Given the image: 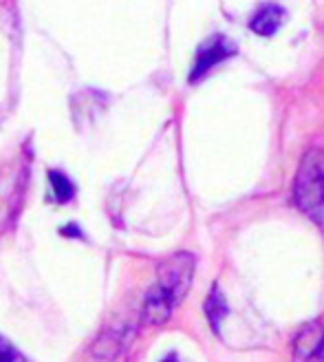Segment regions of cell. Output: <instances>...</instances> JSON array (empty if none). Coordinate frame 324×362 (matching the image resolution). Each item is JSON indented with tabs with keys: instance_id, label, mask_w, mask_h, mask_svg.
<instances>
[{
	"instance_id": "6da1fadb",
	"label": "cell",
	"mask_w": 324,
	"mask_h": 362,
	"mask_svg": "<svg viewBox=\"0 0 324 362\" xmlns=\"http://www.w3.org/2000/svg\"><path fill=\"white\" fill-rule=\"evenodd\" d=\"M294 202L311 221L324 226V151L311 148L302 157L294 181Z\"/></svg>"
},
{
	"instance_id": "7a4b0ae2",
	"label": "cell",
	"mask_w": 324,
	"mask_h": 362,
	"mask_svg": "<svg viewBox=\"0 0 324 362\" xmlns=\"http://www.w3.org/2000/svg\"><path fill=\"white\" fill-rule=\"evenodd\" d=\"M192 276H194V259L188 252H179V255H172L170 259H166L157 269V287L164 292L174 305H179L184 300V296L188 294V289L192 285Z\"/></svg>"
},
{
	"instance_id": "3957f363",
	"label": "cell",
	"mask_w": 324,
	"mask_h": 362,
	"mask_svg": "<svg viewBox=\"0 0 324 362\" xmlns=\"http://www.w3.org/2000/svg\"><path fill=\"white\" fill-rule=\"evenodd\" d=\"M234 53H236V47H234L225 35H212V38L208 42H203L201 49L196 51V60H194L192 74H190V82L205 78L216 64H221L223 60L232 58Z\"/></svg>"
},
{
	"instance_id": "277c9868",
	"label": "cell",
	"mask_w": 324,
	"mask_h": 362,
	"mask_svg": "<svg viewBox=\"0 0 324 362\" xmlns=\"http://www.w3.org/2000/svg\"><path fill=\"white\" fill-rule=\"evenodd\" d=\"M324 347V327L320 322H309L307 327H302L294 342V356L296 362H309L318 358V354Z\"/></svg>"
},
{
	"instance_id": "5b68a950",
	"label": "cell",
	"mask_w": 324,
	"mask_h": 362,
	"mask_svg": "<svg viewBox=\"0 0 324 362\" xmlns=\"http://www.w3.org/2000/svg\"><path fill=\"white\" fill-rule=\"evenodd\" d=\"M174 303L161 292L157 285L150 287V292L146 294V300H143V307H141V322L143 325H164L172 310H174Z\"/></svg>"
},
{
	"instance_id": "8992f818",
	"label": "cell",
	"mask_w": 324,
	"mask_h": 362,
	"mask_svg": "<svg viewBox=\"0 0 324 362\" xmlns=\"http://www.w3.org/2000/svg\"><path fill=\"white\" fill-rule=\"evenodd\" d=\"M282 21H284L282 7H278V5H265V7H260L254 13L249 27H251V31H254V33L263 35V38H269V35H274L280 29Z\"/></svg>"
},
{
	"instance_id": "52a82bcc",
	"label": "cell",
	"mask_w": 324,
	"mask_h": 362,
	"mask_svg": "<svg viewBox=\"0 0 324 362\" xmlns=\"http://www.w3.org/2000/svg\"><path fill=\"white\" fill-rule=\"evenodd\" d=\"M205 314H208V320L212 325V329L214 334H219L221 332V325L225 320V316L229 314L227 310V303L221 294V289L219 287H214L212 289V294L208 296V303H205Z\"/></svg>"
},
{
	"instance_id": "ba28073f",
	"label": "cell",
	"mask_w": 324,
	"mask_h": 362,
	"mask_svg": "<svg viewBox=\"0 0 324 362\" xmlns=\"http://www.w3.org/2000/svg\"><path fill=\"white\" fill-rule=\"evenodd\" d=\"M49 184H51V194L58 204L71 202L76 194V186L71 184V179L62 175L60 170H49Z\"/></svg>"
},
{
	"instance_id": "9c48e42d",
	"label": "cell",
	"mask_w": 324,
	"mask_h": 362,
	"mask_svg": "<svg viewBox=\"0 0 324 362\" xmlns=\"http://www.w3.org/2000/svg\"><path fill=\"white\" fill-rule=\"evenodd\" d=\"M0 362H27V360L7 338L0 336Z\"/></svg>"
},
{
	"instance_id": "30bf717a",
	"label": "cell",
	"mask_w": 324,
	"mask_h": 362,
	"mask_svg": "<svg viewBox=\"0 0 324 362\" xmlns=\"http://www.w3.org/2000/svg\"><path fill=\"white\" fill-rule=\"evenodd\" d=\"M161 362H179V358H176V354H170V356H166Z\"/></svg>"
},
{
	"instance_id": "8fae6325",
	"label": "cell",
	"mask_w": 324,
	"mask_h": 362,
	"mask_svg": "<svg viewBox=\"0 0 324 362\" xmlns=\"http://www.w3.org/2000/svg\"><path fill=\"white\" fill-rule=\"evenodd\" d=\"M316 360H318V362H324V347H322V351L318 354V358H316Z\"/></svg>"
}]
</instances>
